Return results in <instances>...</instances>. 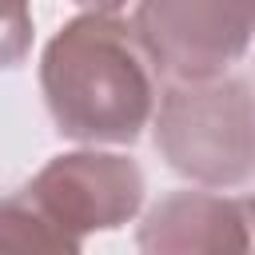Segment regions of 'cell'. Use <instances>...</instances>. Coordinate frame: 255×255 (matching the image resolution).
<instances>
[{
	"label": "cell",
	"instance_id": "cell-1",
	"mask_svg": "<svg viewBox=\"0 0 255 255\" xmlns=\"http://www.w3.org/2000/svg\"><path fill=\"white\" fill-rule=\"evenodd\" d=\"M135 28L112 12L68 20L40 60L56 131L80 143H131L155 112V84Z\"/></svg>",
	"mask_w": 255,
	"mask_h": 255
},
{
	"label": "cell",
	"instance_id": "cell-7",
	"mask_svg": "<svg viewBox=\"0 0 255 255\" xmlns=\"http://www.w3.org/2000/svg\"><path fill=\"white\" fill-rule=\"evenodd\" d=\"M32 48L28 0H0V68H16Z\"/></svg>",
	"mask_w": 255,
	"mask_h": 255
},
{
	"label": "cell",
	"instance_id": "cell-8",
	"mask_svg": "<svg viewBox=\"0 0 255 255\" xmlns=\"http://www.w3.org/2000/svg\"><path fill=\"white\" fill-rule=\"evenodd\" d=\"M76 4H84V8H92V12H116L124 0H76Z\"/></svg>",
	"mask_w": 255,
	"mask_h": 255
},
{
	"label": "cell",
	"instance_id": "cell-5",
	"mask_svg": "<svg viewBox=\"0 0 255 255\" xmlns=\"http://www.w3.org/2000/svg\"><path fill=\"white\" fill-rule=\"evenodd\" d=\"M135 243L139 255H251L255 223L247 199L171 191L143 215Z\"/></svg>",
	"mask_w": 255,
	"mask_h": 255
},
{
	"label": "cell",
	"instance_id": "cell-9",
	"mask_svg": "<svg viewBox=\"0 0 255 255\" xmlns=\"http://www.w3.org/2000/svg\"><path fill=\"white\" fill-rule=\"evenodd\" d=\"M247 207H251V223H255V199H247ZM251 255H255V247H251Z\"/></svg>",
	"mask_w": 255,
	"mask_h": 255
},
{
	"label": "cell",
	"instance_id": "cell-4",
	"mask_svg": "<svg viewBox=\"0 0 255 255\" xmlns=\"http://www.w3.org/2000/svg\"><path fill=\"white\" fill-rule=\"evenodd\" d=\"M28 195L84 239L88 231H112L139 211L143 171L128 155L72 151L48 159L28 183Z\"/></svg>",
	"mask_w": 255,
	"mask_h": 255
},
{
	"label": "cell",
	"instance_id": "cell-3",
	"mask_svg": "<svg viewBox=\"0 0 255 255\" xmlns=\"http://www.w3.org/2000/svg\"><path fill=\"white\" fill-rule=\"evenodd\" d=\"M135 40L175 84L219 80L255 36V0H139Z\"/></svg>",
	"mask_w": 255,
	"mask_h": 255
},
{
	"label": "cell",
	"instance_id": "cell-2",
	"mask_svg": "<svg viewBox=\"0 0 255 255\" xmlns=\"http://www.w3.org/2000/svg\"><path fill=\"white\" fill-rule=\"evenodd\" d=\"M155 147L171 171L207 187L255 179V88L239 76L171 84L155 112Z\"/></svg>",
	"mask_w": 255,
	"mask_h": 255
},
{
	"label": "cell",
	"instance_id": "cell-6",
	"mask_svg": "<svg viewBox=\"0 0 255 255\" xmlns=\"http://www.w3.org/2000/svg\"><path fill=\"white\" fill-rule=\"evenodd\" d=\"M0 255H80V235L52 219L24 187L0 199Z\"/></svg>",
	"mask_w": 255,
	"mask_h": 255
}]
</instances>
